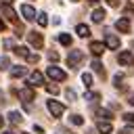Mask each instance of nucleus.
I'll return each mask as SVG.
<instances>
[{
  "label": "nucleus",
  "mask_w": 134,
  "mask_h": 134,
  "mask_svg": "<svg viewBox=\"0 0 134 134\" xmlns=\"http://www.w3.org/2000/svg\"><path fill=\"white\" fill-rule=\"evenodd\" d=\"M46 75H48L50 80H54V82H63V80L67 77V73H65L63 69H59V67H54V65H50V67L46 69Z\"/></svg>",
  "instance_id": "1"
},
{
  "label": "nucleus",
  "mask_w": 134,
  "mask_h": 134,
  "mask_svg": "<svg viewBox=\"0 0 134 134\" xmlns=\"http://www.w3.org/2000/svg\"><path fill=\"white\" fill-rule=\"evenodd\" d=\"M46 107H48V111H50V115H52V117H61V115H63V111H65V107H63L59 100H48V103H46Z\"/></svg>",
  "instance_id": "2"
},
{
  "label": "nucleus",
  "mask_w": 134,
  "mask_h": 134,
  "mask_svg": "<svg viewBox=\"0 0 134 134\" xmlns=\"http://www.w3.org/2000/svg\"><path fill=\"white\" fill-rule=\"evenodd\" d=\"M27 40H29V44L36 46V48H42V46H44V40H42V36H40L38 31H29V34H27Z\"/></svg>",
  "instance_id": "3"
},
{
  "label": "nucleus",
  "mask_w": 134,
  "mask_h": 134,
  "mask_svg": "<svg viewBox=\"0 0 134 134\" xmlns=\"http://www.w3.org/2000/svg\"><path fill=\"white\" fill-rule=\"evenodd\" d=\"M82 57H84V54H82L80 50H71L69 57H67V65H69V67H75V65L82 61Z\"/></svg>",
  "instance_id": "4"
},
{
  "label": "nucleus",
  "mask_w": 134,
  "mask_h": 134,
  "mask_svg": "<svg viewBox=\"0 0 134 134\" xmlns=\"http://www.w3.org/2000/svg\"><path fill=\"white\" fill-rule=\"evenodd\" d=\"M27 84H29V86H42V84H44V75H42L40 71H34V73H29Z\"/></svg>",
  "instance_id": "5"
},
{
  "label": "nucleus",
  "mask_w": 134,
  "mask_h": 134,
  "mask_svg": "<svg viewBox=\"0 0 134 134\" xmlns=\"http://www.w3.org/2000/svg\"><path fill=\"white\" fill-rule=\"evenodd\" d=\"M21 15H23L27 21L36 19V10H34V6H29V4H23V6H21Z\"/></svg>",
  "instance_id": "6"
},
{
  "label": "nucleus",
  "mask_w": 134,
  "mask_h": 134,
  "mask_svg": "<svg viewBox=\"0 0 134 134\" xmlns=\"http://www.w3.org/2000/svg\"><path fill=\"white\" fill-rule=\"evenodd\" d=\"M90 52H92L94 57H100V54L105 52V44H103V42H90Z\"/></svg>",
  "instance_id": "7"
},
{
  "label": "nucleus",
  "mask_w": 134,
  "mask_h": 134,
  "mask_svg": "<svg viewBox=\"0 0 134 134\" xmlns=\"http://www.w3.org/2000/svg\"><path fill=\"white\" fill-rule=\"evenodd\" d=\"M19 96H21V100L27 105L29 100H34V90H31V88H23V90L19 92Z\"/></svg>",
  "instance_id": "8"
},
{
  "label": "nucleus",
  "mask_w": 134,
  "mask_h": 134,
  "mask_svg": "<svg viewBox=\"0 0 134 134\" xmlns=\"http://www.w3.org/2000/svg\"><path fill=\"white\" fill-rule=\"evenodd\" d=\"M115 27H117L119 31L128 34V31H130V21H128V19H117V21H115Z\"/></svg>",
  "instance_id": "9"
},
{
  "label": "nucleus",
  "mask_w": 134,
  "mask_h": 134,
  "mask_svg": "<svg viewBox=\"0 0 134 134\" xmlns=\"http://www.w3.org/2000/svg\"><path fill=\"white\" fill-rule=\"evenodd\" d=\"M105 44H107L109 48H113V50H115V48H119V40H117L113 34H107V38H105Z\"/></svg>",
  "instance_id": "10"
},
{
  "label": "nucleus",
  "mask_w": 134,
  "mask_h": 134,
  "mask_svg": "<svg viewBox=\"0 0 134 134\" xmlns=\"http://www.w3.org/2000/svg\"><path fill=\"white\" fill-rule=\"evenodd\" d=\"M96 130H98L100 134H111V132H113V126H111L109 121H98Z\"/></svg>",
  "instance_id": "11"
},
{
  "label": "nucleus",
  "mask_w": 134,
  "mask_h": 134,
  "mask_svg": "<svg viewBox=\"0 0 134 134\" xmlns=\"http://www.w3.org/2000/svg\"><path fill=\"white\" fill-rule=\"evenodd\" d=\"M25 73H27V67H21V65H17V67L10 69V77H23Z\"/></svg>",
  "instance_id": "12"
},
{
  "label": "nucleus",
  "mask_w": 134,
  "mask_h": 134,
  "mask_svg": "<svg viewBox=\"0 0 134 134\" xmlns=\"http://www.w3.org/2000/svg\"><path fill=\"white\" fill-rule=\"evenodd\" d=\"M103 19H105V10L103 8H94L92 10V21L94 23H103Z\"/></svg>",
  "instance_id": "13"
},
{
  "label": "nucleus",
  "mask_w": 134,
  "mask_h": 134,
  "mask_svg": "<svg viewBox=\"0 0 134 134\" xmlns=\"http://www.w3.org/2000/svg\"><path fill=\"white\" fill-rule=\"evenodd\" d=\"M119 63H121V65H132V63H134L132 52H121V54H119Z\"/></svg>",
  "instance_id": "14"
},
{
  "label": "nucleus",
  "mask_w": 134,
  "mask_h": 134,
  "mask_svg": "<svg viewBox=\"0 0 134 134\" xmlns=\"http://www.w3.org/2000/svg\"><path fill=\"white\" fill-rule=\"evenodd\" d=\"M75 31H77V36H80V38H88V36H90L88 25H77V27H75Z\"/></svg>",
  "instance_id": "15"
},
{
  "label": "nucleus",
  "mask_w": 134,
  "mask_h": 134,
  "mask_svg": "<svg viewBox=\"0 0 134 134\" xmlns=\"http://www.w3.org/2000/svg\"><path fill=\"white\" fill-rule=\"evenodd\" d=\"M8 119H10L13 124H21V121H23V117H21L19 111H10V113H8Z\"/></svg>",
  "instance_id": "16"
},
{
  "label": "nucleus",
  "mask_w": 134,
  "mask_h": 134,
  "mask_svg": "<svg viewBox=\"0 0 134 134\" xmlns=\"http://www.w3.org/2000/svg\"><path fill=\"white\" fill-rule=\"evenodd\" d=\"M2 13L6 15V19H8V21H15V10H13V8H8V6H2Z\"/></svg>",
  "instance_id": "17"
},
{
  "label": "nucleus",
  "mask_w": 134,
  "mask_h": 134,
  "mask_svg": "<svg viewBox=\"0 0 134 134\" xmlns=\"http://www.w3.org/2000/svg\"><path fill=\"white\" fill-rule=\"evenodd\" d=\"M59 42H61L63 46H69V44H71V36H69V34H61V36H59Z\"/></svg>",
  "instance_id": "18"
},
{
  "label": "nucleus",
  "mask_w": 134,
  "mask_h": 134,
  "mask_svg": "<svg viewBox=\"0 0 134 134\" xmlns=\"http://www.w3.org/2000/svg\"><path fill=\"white\" fill-rule=\"evenodd\" d=\"M82 82H84L86 88H90V86H92V75H90V73H84V75H82Z\"/></svg>",
  "instance_id": "19"
},
{
  "label": "nucleus",
  "mask_w": 134,
  "mask_h": 134,
  "mask_svg": "<svg viewBox=\"0 0 134 134\" xmlns=\"http://www.w3.org/2000/svg\"><path fill=\"white\" fill-rule=\"evenodd\" d=\"M98 117H103V119H111L113 115H111V111H107V109H98V113H96Z\"/></svg>",
  "instance_id": "20"
},
{
  "label": "nucleus",
  "mask_w": 134,
  "mask_h": 134,
  "mask_svg": "<svg viewBox=\"0 0 134 134\" xmlns=\"http://www.w3.org/2000/svg\"><path fill=\"white\" fill-rule=\"evenodd\" d=\"M38 25H42V27H44V25H48V19H46V13H40V15H38Z\"/></svg>",
  "instance_id": "21"
},
{
  "label": "nucleus",
  "mask_w": 134,
  "mask_h": 134,
  "mask_svg": "<svg viewBox=\"0 0 134 134\" xmlns=\"http://www.w3.org/2000/svg\"><path fill=\"white\" fill-rule=\"evenodd\" d=\"M92 69H94L96 73H100V75H105V71H103V65H100L98 61H92Z\"/></svg>",
  "instance_id": "22"
},
{
  "label": "nucleus",
  "mask_w": 134,
  "mask_h": 134,
  "mask_svg": "<svg viewBox=\"0 0 134 134\" xmlns=\"http://www.w3.org/2000/svg\"><path fill=\"white\" fill-rule=\"evenodd\" d=\"M71 124H75V126H82V124H84L82 115H77V113H75V115H71Z\"/></svg>",
  "instance_id": "23"
},
{
  "label": "nucleus",
  "mask_w": 134,
  "mask_h": 134,
  "mask_svg": "<svg viewBox=\"0 0 134 134\" xmlns=\"http://www.w3.org/2000/svg\"><path fill=\"white\" fill-rule=\"evenodd\" d=\"M15 52H17L19 57H27V48H25V46H17V48H15Z\"/></svg>",
  "instance_id": "24"
},
{
  "label": "nucleus",
  "mask_w": 134,
  "mask_h": 134,
  "mask_svg": "<svg viewBox=\"0 0 134 134\" xmlns=\"http://www.w3.org/2000/svg\"><path fill=\"white\" fill-rule=\"evenodd\" d=\"M25 59H27L29 63H38V59H40V57H38V54H34V52H27V57H25Z\"/></svg>",
  "instance_id": "25"
},
{
  "label": "nucleus",
  "mask_w": 134,
  "mask_h": 134,
  "mask_svg": "<svg viewBox=\"0 0 134 134\" xmlns=\"http://www.w3.org/2000/svg\"><path fill=\"white\" fill-rule=\"evenodd\" d=\"M46 90H48L50 94H57V92H59V86H54V84H50V86H46Z\"/></svg>",
  "instance_id": "26"
},
{
  "label": "nucleus",
  "mask_w": 134,
  "mask_h": 134,
  "mask_svg": "<svg viewBox=\"0 0 134 134\" xmlns=\"http://www.w3.org/2000/svg\"><path fill=\"white\" fill-rule=\"evenodd\" d=\"M8 67V57H2L0 59V69H6Z\"/></svg>",
  "instance_id": "27"
},
{
  "label": "nucleus",
  "mask_w": 134,
  "mask_h": 134,
  "mask_svg": "<svg viewBox=\"0 0 134 134\" xmlns=\"http://www.w3.org/2000/svg\"><path fill=\"white\" fill-rule=\"evenodd\" d=\"M86 100H98V94H96V92H94V94L88 92V94H86Z\"/></svg>",
  "instance_id": "28"
},
{
  "label": "nucleus",
  "mask_w": 134,
  "mask_h": 134,
  "mask_svg": "<svg viewBox=\"0 0 134 134\" xmlns=\"http://www.w3.org/2000/svg\"><path fill=\"white\" fill-rule=\"evenodd\" d=\"M121 134H134V128H132V126H126V128L121 130Z\"/></svg>",
  "instance_id": "29"
},
{
  "label": "nucleus",
  "mask_w": 134,
  "mask_h": 134,
  "mask_svg": "<svg viewBox=\"0 0 134 134\" xmlns=\"http://www.w3.org/2000/svg\"><path fill=\"white\" fill-rule=\"evenodd\" d=\"M48 59H50V61H57V59H59V54H57V52H52V50H50V52H48Z\"/></svg>",
  "instance_id": "30"
},
{
  "label": "nucleus",
  "mask_w": 134,
  "mask_h": 134,
  "mask_svg": "<svg viewBox=\"0 0 134 134\" xmlns=\"http://www.w3.org/2000/svg\"><path fill=\"white\" fill-rule=\"evenodd\" d=\"M107 4H109V6H113V8H115V6H119V0H107Z\"/></svg>",
  "instance_id": "31"
},
{
  "label": "nucleus",
  "mask_w": 134,
  "mask_h": 134,
  "mask_svg": "<svg viewBox=\"0 0 134 134\" xmlns=\"http://www.w3.org/2000/svg\"><path fill=\"white\" fill-rule=\"evenodd\" d=\"M124 119H126V121H134V113H126Z\"/></svg>",
  "instance_id": "32"
},
{
  "label": "nucleus",
  "mask_w": 134,
  "mask_h": 134,
  "mask_svg": "<svg viewBox=\"0 0 134 134\" xmlns=\"http://www.w3.org/2000/svg\"><path fill=\"white\" fill-rule=\"evenodd\" d=\"M67 98L73 100V98H75V92H73V90H67Z\"/></svg>",
  "instance_id": "33"
},
{
  "label": "nucleus",
  "mask_w": 134,
  "mask_h": 134,
  "mask_svg": "<svg viewBox=\"0 0 134 134\" xmlns=\"http://www.w3.org/2000/svg\"><path fill=\"white\" fill-rule=\"evenodd\" d=\"M8 4H13V0H0V6H8Z\"/></svg>",
  "instance_id": "34"
},
{
  "label": "nucleus",
  "mask_w": 134,
  "mask_h": 134,
  "mask_svg": "<svg viewBox=\"0 0 134 134\" xmlns=\"http://www.w3.org/2000/svg\"><path fill=\"white\" fill-rule=\"evenodd\" d=\"M130 105H134V94H132V96H130Z\"/></svg>",
  "instance_id": "35"
},
{
  "label": "nucleus",
  "mask_w": 134,
  "mask_h": 134,
  "mask_svg": "<svg viewBox=\"0 0 134 134\" xmlns=\"http://www.w3.org/2000/svg\"><path fill=\"white\" fill-rule=\"evenodd\" d=\"M2 124H4V119H2V117H0V128H2Z\"/></svg>",
  "instance_id": "36"
},
{
  "label": "nucleus",
  "mask_w": 134,
  "mask_h": 134,
  "mask_svg": "<svg viewBox=\"0 0 134 134\" xmlns=\"http://www.w3.org/2000/svg\"><path fill=\"white\" fill-rule=\"evenodd\" d=\"M0 29H4V23H2V21H0Z\"/></svg>",
  "instance_id": "37"
},
{
  "label": "nucleus",
  "mask_w": 134,
  "mask_h": 134,
  "mask_svg": "<svg viewBox=\"0 0 134 134\" xmlns=\"http://www.w3.org/2000/svg\"><path fill=\"white\" fill-rule=\"evenodd\" d=\"M2 134H13V132H2Z\"/></svg>",
  "instance_id": "38"
},
{
  "label": "nucleus",
  "mask_w": 134,
  "mask_h": 134,
  "mask_svg": "<svg viewBox=\"0 0 134 134\" xmlns=\"http://www.w3.org/2000/svg\"><path fill=\"white\" fill-rule=\"evenodd\" d=\"M0 96H2V90H0Z\"/></svg>",
  "instance_id": "39"
},
{
  "label": "nucleus",
  "mask_w": 134,
  "mask_h": 134,
  "mask_svg": "<svg viewBox=\"0 0 134 134\" xmlns=\"http://www.w3.org/2000/svg\"><path fill=\"white\" fill-rule=\"evenodd\" d=\"M73 2H77V0H73Z\"/></svg>",
  "instance_id": "40"
}]
</instances>
